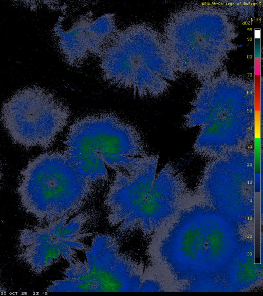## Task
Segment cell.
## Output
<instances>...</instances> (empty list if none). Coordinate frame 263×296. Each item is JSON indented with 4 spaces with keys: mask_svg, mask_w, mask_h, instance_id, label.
<instances>
[{
    "mask_svg": "<svg viewBox=\"0 0 263 296\" xmlns=\"http://www.w3.org/2000/svg\"><path fill=\"white\" fill-rule=\"evenodd\" d=\"M69 218L37 223L20 231L18 258L35 274H41L62 258L70 263L77 258L76 250L85 251L89 247L83 240L91 233L82 232L89 214H78L67 223Z\"/></svg>",
    "mask_w": 263,
    "mask_h": 296,
    "instance_id": "5b68a950",
    "label": "cell"
},
{
    "mask_svg": "<svg viewBox=\"0 0 263 296\" xmlns=\"http://www.w3.org/2000/svg\"><path fill=\"white\" fill-rule=\"evenodd\" d=\"M64 153L91 184L108 179V169L128 170L148 153L137 129L109 113L88 115L70 127Z\"/></svg>",
    "mask_w": 263,
    "mask_h": 296,
    "instance_id": "6da1fadb",
    "label": "cell"
},
{
    "mask_svg": "<svg viewBox=\"0 0 263 296\" xmlns=\"http://www.w3.org/2000/svg\"><path fill=\"white\" fill-rule=\"evenodd\" d=\"M254 135L251 117L226 116L200 127L193 149L198 155L212 159L249 148Z\"/></svg>",
    "mask_w": 263,
    "mask_h": 296,
    "instance_id": "8fae6325",
    "label": "cell"
},
{
    "mask_svg": "<svg viewBox=\"0 0 263 296\" xmlns=\"http://www.w3.org/2000/svg\"><path fill=\"white\" fill-rule=\"evenodd\" d=\"M85 252L86 292L139 291L144 265L122 253L114 236L96 235Z\"/></svg>",
    "mask_w": 263,
    "mask_h": 296,
    "instance_id": "ba28073f",
    "label": "cell"
},
{
    "mask_svg": "<svg viewBox=\"0 0 263 296\" xmlns=\"http://www.w3.org/2000/svg\"><path fill=\"white\" fill-rule=\"evenodd\" d=\"M6 292V289L2 286V285L0 282V292L3 293Z\"/></svg>",
    "mask_w": 263,
    "mask_h": 296,
    "instance_id": "7c38bea8",
    "label": "cell"
},
{
    "mask_svg": "<svg viewBox=\"0 0 263 296\" xmlns=\"http://www.w3.org/2000/svg\"><path fill=\"white\" fill-rule=\"evenodd\" d=\"M112 13L97 17L89 13L62 17L54 28L58 46L72 67L82 65L90 57H99L117 31Z\"/></svg>",
    "mask_w": 263,
    "mask_h": 296,
    "instance_id": "9c48e42d",
    "label": "cell"
},
{
    "mask_svg": "<svg viewBox=\"0 0 263 296\" xmlns=\"http://www.w3.org/2000/svg\"><path fill=\"white\" fill-rule=\"evenodd\" d=\"M254 153L250 147L211 159L205 166L197 196L218 211L252 210Z\"/></svg>",
    "mask_w": 263,
    "mask_h": 296,
    "instance_id": "8992f818",
    "label": "cell"
},
{
    "mask_svg": "<svg viewBox=\"0 0 263 296\" xmlns=\"http://www.w3.org/2000/svg\"><path fill=\"white\" fill-rule=\"evenodd\" d=\"M69 110L44 88L18 90L3 104L1 120L14 143L26 148L47 149L66 126Z\"/></svg>",
    "mask_w": 263,
    "mask_h": 296,
    "instance_id": "277c9868",
    "label": "cell"
},
{
    "mask_svg": "<svg viewBox=\"0 0 263 296\" xmlns=\"http://www.w3.org/2000/svg\"><path fill=\"white\" fill-rule=\"evenodd\" d=\"M2 172H1V162H0V181H1V180H2Z\"/></svg>",
    "mask_w": 263,
    "mask_h": 296,
    "instance_id": "4fadbf2b",
    "label": "cell"
},
{
    "mask_svg": "<svg viewBox=\"0 0 263 296\" xmlns=\"http://www.w3.org/2000/svg\"><path fill=\"white\" fill-rule=\"evenodd\" d=\"M16 191L23 210L45 224L77 213L92 189L65 154L57 151L29 161L20 172Z\"/></svg>",
    "mask_w": 263,
    "mask_h": 296,
    "instance_id": "7a4b0ae2",
    "label": "cell"
},
{
    "mask_svg": "<svg viewBox=\"0 0 263 296\" xmlns=\"http://www.w3.org/2000/svg\"><path fill=\"white\" fill-rule=\"evenodd\" d=\"M158 158L147 154L132 168L115 172L105 201L109 225L120 224L140 205L155 178Z\"/></svg>",
    "mask_w": 263,
    "mask_h": 296,
    "instance_id": "30bf717a",
    "label": "cell"
},
{
    "mask_svg": "<svg viewBox=\"0 0 263 296\" xmlns=\"http://www.w3.org/2000/svg\"><path fill=\"white\" fill-rule=\"evenodd\" d=\"M153 37L142 23L118 30L99 57L103 79L140 97L157 95Z\"/></svg>",
    "mask_w": 263,
    "mask_h": 296,
    "instance_id": "3957f363",
    "label": "cell"
},
{
    "mask_svg": "<svg viewBox=\"0 0 263 296\" xmlns=\"http://www.w3.org/2000/svg\"><path fill=\"white\" fill-rule=\"evenodd\" d=\"M192 197L184 174L168 162L155 177L140 205L120 224L118 231H139L145 236L159 232L171 215L182 210Z\"/></svg>",
    "mask_w": 263,
    "mask_h": 296,
    "instance_id": "52a82bcc",
    "label": "cell"
}]
</instances>
